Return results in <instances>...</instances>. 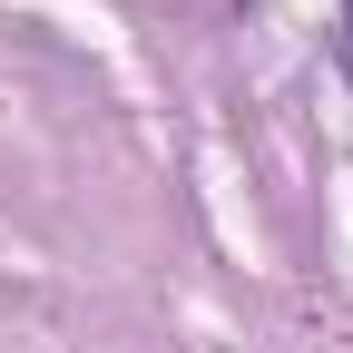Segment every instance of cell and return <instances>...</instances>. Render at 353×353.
<instances>
[{
	"label": "cell",
	"instance_id": "obj_1",
	"mask_svg": "<svg viewBox=\"0 0 353 353\" xmlns=\"http://www.w3.org/2000/svg\"><path fill=\"white\" fill-rule=\"evenodd\" d=\"M343 79H353V20H343Z\"/></svg>",
	"mask_w": 353,
	"mask_h": 353
}]
</instances>
